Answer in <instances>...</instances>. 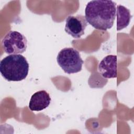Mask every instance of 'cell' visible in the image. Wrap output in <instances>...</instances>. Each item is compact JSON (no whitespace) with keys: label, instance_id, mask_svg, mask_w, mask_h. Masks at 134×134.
<instances>
[{"label":"cell","instance_id":"7a4b0ae2","mask_svg":"<svg viewBox=\"0 0 134 134\" xmlns=\"http://www.w3.org/2000/svg\"><path fill=\"white\" fill-rule=\"evenodd\" d=\"M29 64L21 54H10L0 62V72L7 81H20L26 78L29 72Z\"/></svg>","mask_w":134,"mask_h":134},{"label":"cell","instance_id":"52a82bcc","mask_svg":"<svg viewBox=\"0 0 134 134\" xmlns=\"http://www.w3.org/2000/svg\"><path fill=\"white\" fill-rule=\"evenodd\" d=\"M51 97L49 93L44 90L35 93L31 97L29 103V108L31 111H41L49 106Z\"/></svg>","mask_w":134,"mask_h":134},{"label":"cell","instance_id":"5b68a950","mask_svg":"<svg viewBox=\"0 0 134 134\" xmlns=\"http://www.w3.org/2000/svg\"><path fill=\"white\" fill-rule=\"evenodd\" d=\"M87 22L85 17L81 15H70L65 20V31L75 39H79L84 34Z\"/></svg>","mask_w":134,"mask_h":134},{"label":"cell","instance_id":"ba28073f","mask_svg":"<svg viewBox=\"0 0 134 134\" xmlns=\"http://www.w3.org/2000/svg\"><path fill=\"white\" fill-rule=\"evenodd\" d=\"M116 17H117V30L119 31L129 25L132 16L129 9L122 5H118L116 7Z\"/></svg>","mask_w":134,"mask_h":134},{"label":"cell","instance_id":"277c9868","mask_svg":"<svg viewBox=\"0 0 134 134\" xmlns=\"http://www.w3.org/2000/svg\"><path fill=\"white\" fill-rule=\"evenodd\" d=\"M4 52L8 54H18L24 53L27 47V40L22 34L16 31H9L2 40Z\"/></svg>","mask_w":134,"mask_h":134},{"label":"cell","instance_id":"3957f363","mask_svg":"<svg viewBox=\"0 0 134 134\" xmlns=\"http://www.w3.org/2000/svg\"><path fill=\"white\" fill-rule=\"evenodd\" d=\"M57 61L59 65L67 74L80 72L84 63L79 52L73 48H64L59 52Z\"/></svg>","mask_w":134,"mask_h":134},{"label":"cell","instance_id":"8992f818","mask_svg":"<svg viewBox=\"0 0 134 134\" xmlns=\"http://www.w3.org/2000/svg\"><path fill=\"white\" fill-rule=\"evenodd\" d=\"M98 71L105 78L117 77V56L108 55L104 58L98 64Z\"/></svg>","mask_w":134,"mask_h":134},{"label":"cell","instance_id":"6da1fadb","mask_svg":"<svg viewBox=\"0 0 134 134\" xmlns=\"http://www.w3.org/2000/svg\"><path fill=\"white\" fill-rule=\"evenodd\" d=\"M116 13V3L112 1H91L87 4L85 9L87 22L100 30H107L113 27Z\"/></svg>","mask_w":134,"mask_h":134}]
</instances>
